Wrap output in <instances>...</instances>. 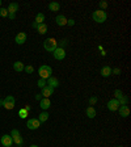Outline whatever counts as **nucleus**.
<instances>
[{
    "instance_id": "obj_1",
    "label": "nucleus",
    "mask_w": 131,
    "mask_h": 147,
    "mask_svg": "<svg viewBox=\"0 0 131 147\" xmlns=\"http://www.w3.org/2000/svg\"><path fill=\"white\" fill-rule=\"evenodd\" d=\"M92 18H93V21H96L97 24H102V22H105L107 18V15L105 11H101V9H96L92 13Z\"/></svg>"
},
{
    "instance_id": "obj_2",
    "label": "nucleus",
    "mask_w": 131,
    "mask_h": 147,
    "mask_svg": "<svg viewBox=\"0 0 131 147\" xmlns=\"http://www.w3.org/2000/svg\"><path fill=\"white\" fill-rule=\"evenodd\" d=\"M38 74H39V78H41V79L47 80V79L51 76V74H52V69L50 67V66H47V65H42L41 67L38 69Z\"/></svg>"
},
{
    "instance_id": "obj_3",
    "label": "nucleus",
    "mask_w": 131,
    "mask_h": 147,
    "mask_svg": "<svg viewBox=\"0 0 131 147\" xmlns=\"http://www.w3.org/2000/svg\"><path fill=\"white\" fill-rule=\"evenodd\" d=\"M43 47H45L46 51L52 53L56 47H58V42H56L55 38H47V40L43 41Z\"/></svg>"
},
{
    "instance_id": "obj_4",
    "label": "nucleus",
    "mask_w": 131,
    "mask_h": 147,
    "mask_svg": "<svg viewBox=\"0 0 131 147\" xmlns=\"http://www.w3.org/2000/svg\"><path fill=\"white\" fill-rule=\"evenodd\" d=\"M9 135L12 137V140H13V143H16L17 146H22V143H24V139H22V137H21L20 131H18L17 129H13V130H12Z\"/></svg>"
},
{
    "instance_id": "obj_5",
    "label": "nucleus",
    "mask_w": 131,
    "mask_h": 147,
    "mask_svg": "<svg viewBox=\"0 0 131 147\" xmlns=\"http://www.w3.org/2000/svg\"><path fill=\"white\" fill-rule=\"evenodd\" d=\"M16 105V100H14L13 96H7L5 99H4V104H3V108L8 110H12Z\"/></svg>"
},
{
    "instance_id": "obj_6",
    "label": "nucleus",
    "mask_w": 131,
    "mask_h": 147,
    "mask_svg": "<svg viewBox=\"0 0 131 147\" xmlns=\"http://www.w3.org/2000/svg\"><path fill=\"white\" fill-rule=\"evenodd\" d=\"M52 57H54L56 61H63V59L66 58V50L58 46V47L52 51Z\"/></svg>"
},
{
    "instance_id": "obj_7",
    "label": "nucleus",
    "mask_w": 131,
    "mask_h": 147,
    "mask_svg": "<svg viewBox=\"0 0 131 147\" xmlns=\"http://www.w3.org/2000/svg\"><path fill=\"white\" fill-rule=\"evenodd\" d=\"M41 125H42V123L39 122L38 118H29L28 123H26V126H28L29 130H37V129H39Z\"/></svg>"
},
{
    "instance_id": "obj_8",
    "label": "nucleus",
    "mask_w": 131,
    "mask_h": 147,
    "mask_svg": "<svg viewBox=\"0 0 131 147\" xmlns=\"http://www.w3.org/2000/svg\"><path fill=\"white\" fill-rule=\"evenodd\" d=\"M106 106H107V109L110 110V112H115V110H118V108H119V103H118L117 99H111V100L107 101Z\"/></svg>"
},
{
    "instance_id": "obj_9",
    "label": "nucleus",
    "mask_w": 131,
    "mask_h": 147,
    "mask_svg": "<svg viewBox=\"0 0 131 147\" xmlns=\"http://www.w3.org/2000/svg\"><path fill=\"white\" fill-rule=\"evenodd\" d=\"M0 143L3 144V147H10L13 144V140H12V137L8 135V134H4L1 139H0Z\"/></svg>"
},
{
    "instance_id": "obj_10",
    "label": "nucleus",
    "mask_w": 131,
    "mask_h": 147,
    "mask_svg": "<svg viewBox=\"0 0 131 147\" xmlns=\"http://www.w3.org/2000/svg\"><path fill=\"white\" fill-rule=\"evenodd\" d=\"M26 40H28V36H26V33H24V32H20V33L14 37V42L17 45H24L25 42H26Z\"/></svg>"
},
{
    "instance_id": "obj_11",
    "label": "nucleus",
    "mask_w": 131,
    "mask_h": 147,
    "mask_svg": "<svg viewBox=\"0 0 131 147\" xmlns=\"http://www.w3.org/2000/svg\"><path fill=\"white\" fill-rule=\"evenodd\" d=\"M41 95L42 97H45V99H50V96L54 95V88H51V87H43V88L41 89Z\"/></svg>"
},
{
    "instance_id": "obj_12",
    "label": "nucleus",
    "mask_w": 131,
    "mask_h": 147,
    "mask_svg": "<svg viewBox=\"0 0 131 147\" xmlns=\"http://www.w3.org/2000/svg\"><path fill=\"white\" fill-rule=\"evenodd\" d=\"M118 113H119V116L123 117V118L128 117L130 116V108H128V105H119V108H118Z\"/></svg>"
},
{
    "instance_id": "obj_13",
    "label": "nucleus",
    "mask_w": 131,
    "mask_h": 147,
    "mask_svg": "<svg viewBox=\"0 0 131 147\" xmlns=\"http://www.w3.org/2000/svg\"><path fill=\"white\" fill-rule=\"evenodd\" d=\"M46 83H47L48 87H51V88H54V89H55L56 87L60 86V83H59V80L55 78V76H50V78L46 80Z\"/></svg>"
},
{
    "instance_id": "obj_14",
    "label": "nucleus",
    "mask_w": 131,
    "mask_h": 147,
    "mask_svg": "<svg viewBox=\"0 0 131 147\" xmlns=\"http://www.w3.org/2000/svg\"><path fill=\"white\" fill-rule=\"evenodd\" d=\"M55 21H56V25H59V26L67 25V17H66L64 15H58L55 17Z\"/></svg>"
},
{
    "instance_id": "obj_15",
    "label": "nucleus",
    "mask_w": 131,
    "mask_h": 147,
    "mask_svg": "<svg viewBox=\"0 0 131 147\" xmlns=\"http://www.w3.org/2000/svg\"><path fill=\"white\" fill-rule=\"evenodd\" d=\"M39 106H41L43 110H47L50 106H51V101L50 99H45V97H42V100L39 101Z\"/></svg>"
},
{
    "instance_id": "obj_16",
    "label": "nucleus",
    "mask_w": 131,
    "mask_h": 147,
    "mask_svg": "<svg viewBox=\"0 0 131 147\" xmlns=\"http://www.w3.org/2000/svg\"><path fill=\"white\" fill-rule=\"evenodd\" d=\"M100 72H101V75H102V78H109L111 75V67L110 66H103Z\"/></svg>"
},
{
    "instance_id": "obj_17",
    "label": "nucleus",
    "mask_w": 131,
    "mask_h": 147,
    "mask_svg": "<svg viewBox=\"0 0 131 147\" xmlns=\"http://www.w3.org/2000/svg\"><path fill=\"white\" fill-rule=\"evenodd\" d=\"M85 114L88 118H90V120H93L94 117H96V109H94L93 106H88L85 110Z\"/></svg>"
},
{
    "instance_id": "obj_18",
    "label": "nucleus",
    "mask_w": 131,
    "mask_h": 147,
    "mask_svg": "<svg viewBox=\"0 0 131 147\" xmlns=\"http://www.w3.org/2000/svg\"><path fill=\"white\" fill-rule=\"evenodd\" d=\"M24 69H25V66H24L22 62L17 61V62H14V63H13V70L16 72H22V71H24Z\"/></svg>"
},
{
    "instance_id": "obj_19",
    "label": "nucleus",
    "mask_w": 131,
    "mask_h": 147,
    "mask_svg": "<svg viewBox=\"0 0 131 147\" xmlns=\"http://www.w3.org/2000/svg\"><path fill=\"white\" fill-rule=\"evenodd\" d=\"M48 9L51 11V12H58L60 9V4L58 1H51V3L48 4Z\"/></svg>"
},
{
    "instance_id": "obj_20",
    "label": "nucleus",
    "mask_w": 131,
    "mask_h": 147,
    "mask_svg": "<svg viewBox=\"0 0 131 147\" xmlns=\"http://www.w3.org/2000/svg\"><path fill=\"white\" fill-rule=\"evenodd\" d=\"M47 30H48V26L45 24V22H43V24H39L37 26V32L39 33V34H46Z\"/></svg>"
},
{
    "instance_id": "obj_21",
    "label": "nucleus",
    "mask_w": 131,
    "mask_h": 147,
    "mask_svg": "<svg viewBox=\"0 0 131 147\" xmlns=\"http://www.w3.org/2000/svg\"><path fill=\"white\" fill-rule=\"evenodd\" d=\"M7 11H8V13H14L16 15V12L18 11V4L17 3H10L9 5H8Z\"/></svg>"
},
{
    "instance_id": "obj_22",
    "label": "nucleus",
    "mask_w": 131,
    "mask_h": 147,
    "mask_svg": "<svg viewBox=\"0 0 131 147\" xmlns=\"http://www.w3.org/2000/svg\"><path fill=\"white\" fill-rule=\"evenodd\" d=\"M43 21H45V15L43 13H41V12H39V13H37L35 15V24H43Z\"/></svg>"
},
{
    "instance_id": "obj_23",
    "label": "nucleus",
    "mask_w": 131,
    "mask_h": 147,
    "mask_svg": "<svg viewBox=\"0 0 131 147\" xmlns=\"http://www.w3.org/2000/svg\"><path fill=\"white\" fill-rule=\"evenodd\" d=\"M48 116H50V114H48L46 110H43V112L39 114V118H38V120H39V122L41 123H43V122H46V121L48 120Z\"/></svg>"
},
{
    "instance_id": "obj_24",
    "label": "nucleus",
    "mask_w": 131,
    "mask_h": 147,
    "mask_svg": "<svg viewBox=\"0 0 131 147\" xmlns=\"http://www.w3.org/2000/svg\"><path fill=\"white\" fill-rule=\"evenodd\" d=\"M118 103H119V105H127L128 104V97L126 95H123L121 99L118 100Z\"/></svg>"
},
{
    "instance_id": "obj_25",
    "label": "nucleus",
    "mask_w": 131,
    "mask_h": 147,
    "mask_svg": "<svg viewBox=\"0 0 131 147\" xmlns=\"http://www.w3.org/2000/svg\"><path fill=\"white\" fill-rule=\"evenodd\" d=\"M28 114H29L28 110H25V109H20V110H18V116H20V118H22V120H24V118H26V117H28Z\"/></svg>"
},
{
    "instance_id": "obj_26",
    "label": "nucleus",
    "mask_w": 131,
    "mask_h": 147,
    "mask_svg": "<svg viewBox=\"0 0 131 147\" xmlns=\"http://www.w3.org/2000/svg\"><path fill=\"white\" fill-rule=\"evenodd\" d=\"M98 7H100L98 9L105 11L107 7H109V3H107V1H103V0H102V1H100V3H98Z\"/></svg>"
},
{
    "instance_id": "obj_27",
    "label": "nucleus",
    "mask_w": 131,
    "mask_h": 147,
    "mask_svg": "<svg viewBox=\"0 0 131 147\" xmlns=\"http://www.w3.org/2000/svg\"><path fill=\"white\" fill-rule=\"evenodd\" d=\"M122 96H123V92H122L121 89H115V91H114V99L119 100Z\"/></svg>"
},
{
    "instance_id": "obj_28",
    "label": "nucleus",
    "mask_w": 131,
    "mask_h": 147,
    "mask_svg": "<svg viewBox=\"0 0 131 147\" xmlns=\"http://www.w3.org/2000/svg\"><path fill=\"white\" fill-rule=\"evenodd\" d=\"M37 86L42 89V88H43V87H46V86H47V83H46V80H45V79H39V80H38V82H37Z\"/></svg>"
},
{
    "instance_id": "obj_29",
    "label": "nucleus",
    "mask_w": 131,
    "mask_h": 147,
    "mask_svg": "<svg viewBox=\"0 0 131 147\" xmlns=\"http://www.w3.org/2000/svg\"><path fill=\"white\" fill-rule=\"evenodd\" d=\"M24 71L26 72V74H33V72H34V67H33V66H25V69H24Z\"/></svg>"
},
{
    "instance_id": "obj_30",
    "label": "nucleus",
    "mask_w": 131,
    "mask_h": 147,
    "mask_svg": "<svg viewBox=\"0 0 131 147\" xmlns=\"http://www.w3.org/2000/svg\"><path fill=\"white\" fill-rule=\"evenodd\" d=\"M0 16H1V17H8L7 8H0Z\"/></svg>"
},
{
    "instance_id": "obj_31",
    "label": "nucleus",
    "mask_w": 131,
    "mask_h": 147,
    "mask_svg": "<svg viewBox=\"0 0 131 147\" xmlns=\"http://www.w3.org/2000/svg\"><path fill=\"white\" fill-rule=\"evenodd\" d=\"M97 100H98V99H97V96H92V97L89 99V105H90V106H93L94 104L97 103Z\"/></svg>"
},
{
    "instance_id": "obj_32",
    "label": "nucleus",
    "mask_w": 131,
    "mask_h": 147,
    "mask_svg": "<svg viewBox=\"0 0 131 147\" xmlns=\"http://www.w3.org/2000/svg\"><path fill=\"white\" fill-rule=\"evenodd\" d=\"M111 74H114V75H121V69H111Z\"/></svg>"
},
{
    "instance_id": "obj_33",
    "label": "nucleus",
    "mask_w": 131,
    "mask_h": 147,
    "mask_svg": "<svg viewBox=\"0 0 131 147\" xmlns=\"http://www.w3.org/2000/svg\"><path fill=\"white\" fill-rule=\"evenodd\" d=\"M67 25L68 26H73L75 25V20L73 18H67Z\"/></svg>"
},
{
    "instance_id": "obj_34",
    "label": "nucleus",
    "mask_w": 131,
    "mask_h": 147,
    "mask_svg": "<svg viewBox=\"0 0 131 147\" xmlns=\"http://www.w3.org/2000/svg\"><path fill=\"white\" fill-rule=\"evenodd\" d=\"M68 44V41H67V40H63L62 41V44H60V46H59V47H62V49H64V46Z\"/></svg>"
},
{
    "instance_id": "obj_35",
    "label": "nucleus",
    "mask_w": 131,
    "mask_h": 147,
    "mask_svg": "<svg viewBox=\"0 0 131 147\" xmlns=\"http://www.w3.org/2000/svg\"><path fill=\"white\" fill-rule=\"evenodd\" d=\"M8 18H9V20H14V18H16V15L14 13H8Z\"/></svg>"
},
{
    "instance_id": "obj_36",
    "label": "nucleus",
    "mask_w": 131,
    "mask_h": 147,
    "mask_svg": "<svg viewBox=\"0 0 131 147\" xmlns=\"http://www.w3.org/2000/svg\"><path fill=\"white\" fill-rule=\"evenodd\" d=\"M35 100H37V101H41V100H42V95H39V93L35 95Z\"/></svg>"
},
{
    "instance_id": "obj_37",
    "label": "nucleus",
    "mask_w": 131,
    "mask_h": 147,
    "mask_svg": "<svg viewBox=\"0 0 131 147\" xmlns=\"http://www.w3.org/2000/svg\"><path fill=\"white\" fill-rule=\"evenodd\" d=\"M24 109H25V110H28V112H29V110L31 109V106H30V105H25V108H24Z\"/></svg>"
},
{
    "instance_id": "obj_38",
    "label": "nucleus",
    "mask_w": 131,
    "mask_h": 147,
    "mask_svg": "<svg viewBox=\"0 0 131 147\" xmlns=\"http://www.w3.org/2000/svg\"><path fill=\"white\" fill-rule=\"evenodd\" d=\"M101 55H102V57H105V55H106V51H105V50H101V53H100Z\"/></svg>"
},
{
    "instance_id": "obj_39",
    "label": "nucleus",
    "mask_w": 131,
    "mask_h": 147,
    "mask_svg": "<svg viewBox=\"0 0 131 147\" xmlns=\"http://www.w3.org/2000/svg\"><path fill=\"white\" fill-rule=\"evenodd\" d=\"M31 26L34 28V29H37V26H38V24H35V22H33V24H31Z\"/></svg>"
},
{
    "instance_id": "obj_40",
    "label": "nucleus",
    "mask_w": 131,
    "mask_h": 147,
    "mask_svg": "<svg viewBox=\"0 0 131 147\" xmlns=\"http://www.w3.org/2000/svg\"><path fill=\"white\" fill-rule=\"evenodd\" d=\"M4 104V99H0V106H3Z\"/></svg>"
},
{
    "instance_id": "obj_41",
    "label": "nucleus",
    "mask_w": 131,
    "mask_h": 147,
    "mask_svg": "<svg viewBox=\"0 0 131 147\" xmlns=\"http://www.w3.org/2000/svg\"><path fill=\"white\" fill-rule=\"evenodd\" d=\"M30 147H39V146H37V144H31Z\"/></svg>"
},
{
    "instance_id": "obj_42",
    "label": "nucleus",
    "mask_w": 131,
    "mask_h": 147,
    "mask_svg": "<svg viewBox=\"0 0 131 147\" xmlns=\"http://www.w3.org/2000/svg\"><path fill=\"white\" fill-rule=\"evenodd\" d=\"M0 8H1V0H0Z\"/></svg>"
},
{
    "instance_id": "obj_43",
    "label": "nucleus",
    "mask_w": 131,
    "mask_h": 147,
    "mask_svg": "<svg viewBox=\"0 0 131 147\" xmlns=\"http://www.w3.org/2000/svg\"><path fill=\"white\" fill-rule=\"evenodd\" d=\"M117 147H123V146H117Z\"/></svg>"
}]
</instances>
